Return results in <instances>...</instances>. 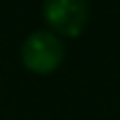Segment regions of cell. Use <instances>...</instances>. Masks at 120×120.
Masks as SVG:
<instances>
[{"instance_id":"6da1fadb","label":"cell","mask_w":120,"mask_h":120,"mask_svg":"<svg viewBox=\"0 0 120 120\" xmlns=\"http://www.w3.org/2000/svg\"><path fill=\"white\" fill-rule=\"evenodd\" d=\"M20 58L29 71L51 73L60 67L64 58V45L53 31H34L22 42Z\"/></svg>"},{"instance_id":"7a4b0ae2","label":"cell","mask_w":120,"mask_h":120,"mask_svg":"<svg viewBox=\"0 0 120 120\" xmlns=\"http://www.w3.org/2000/svg\"><path fill=\"white\" fill-rule=\"evenodd\" d=\"M42 16L56 36L76 38L82 34L89 20V2L87 0H45Z\"/></svg>"}]
</instances>
